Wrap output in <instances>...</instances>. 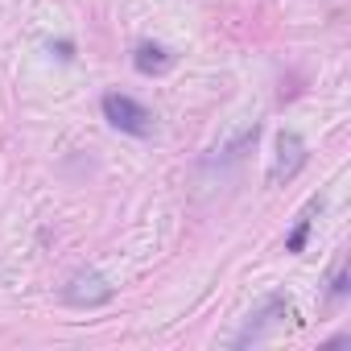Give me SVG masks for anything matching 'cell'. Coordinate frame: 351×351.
I'll list each match as a JSON object with an SVG mask.
<instances>
[{
    "mask_svg": "<svg viewBox=\"0 0 351 351\" xmlns=\"http://www.w3.org/2000/svg\"><path fill=\"white\" fill-rule=\"evenodd\" d=\"M104 116H108V124L112 128H120V132H128V136H153V112L145 108V104H136L132 95H120V91H108L104 95Z\"/></svg>",
    "mask_w": 351,
    "mask_h": 351,
    "instance_id": "6da1fadb",
    "label": "cell"
},
{
    "mask_svg": "<svg viewBox=\"0 0 351 351\" xmlns=\"http://www.w3.org/2000/svg\"><path fill=\"white\" fill-rule=\"evenodd\" d=\"M285 318H293V306H289V298H281V293H269L261 306H256V314H248V322H244V330L232 339V347H248V343H261L273 326H285Z\"/></svg>",
    "mask_w": 351,
    "mask_h": 351,
    "instance_id": "7a4b0ae2",
    "label": "cell"
},
{
    "mask_svg": "<svg viewBox=\"0 0 351 351\" xmlns=\"http://www.w3.org/2000/svg\"><path fill=\"white\" fill-rule=\"evenodd\" d=\"M302 165H306V145H302V136H298V132H281V136H277V157H273L269 178H273V182H289Z\"/></svg>",
    "mask_w": 351,
    "mask_h": 351,
    "instance_id": "3957f363",
    "label": "cell"
},
{
    "mask_svg": "<svg viewBox=\"0 0 351 351\" xmlns=\"http://www.w3.org/2000/svg\"><path fill=\"white\" fill-rule=\"evenodd\" d=\"M112 298V285L99 277V273H75L71 277V285H66V302L71 306H104Z\"/></svg>",
    "mask_w": 351,
    "mask_h": 351,
    "instance_id": "277c9868",
    "label": "cell"
},
{
    "mask_svg": "<svg viewBox=\"0 0 351 351\" xmlns=\"http://www.w3.org/2000/svg\"><path fill=\"white\" fill-rule=\"evenodd\" d=\"M132 66H136L141 75H165V71L173 66V54H169L165 46H157V42H141L136 54H132Z\"/></svg>",
    "mask_w": 351,
    "mask_h": 351,
    "instance_id": "5b68a950",
    "label": "cell"
},
{
    "mask_svg": "<svg viewBox=\"0 0 351 351\" xmlns=\"http://www.w3.org/2000/svg\"><path fill=\"white\" fill-rule=\"evenodd\" d=\"M310 207H314V203H310ZM306 236H310V211L298 219V228H293V236L285 240V248H289V252H302V248H306Z\"/></svg>",
    "mask_w": 351,
    "mask_h": 351,
    "instance_id": "8992f818",
    "label": "cell"
},
{
    "mask_svg": "<svg viewBox=\"0 0 351 351\" xmlns=\"http://www.w3.org/2000/svg\"><path fill=\"white\" fill-rule=\"evenodd\" d=\"M343 293H347V265H339V269H335V281H330V302H343Z\"/></svg>",
    "mask_w": 351,
    "mask_h": 351,
    "instance_id": "52a82bcc",
    "label": "cell"
}]
</instances>
